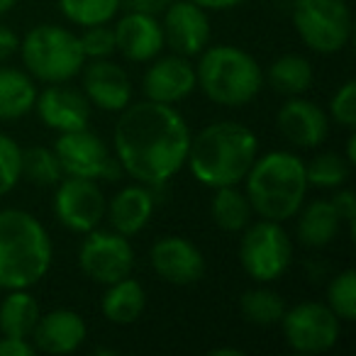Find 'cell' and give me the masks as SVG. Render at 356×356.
<instances>
[{"mask_svg":"<svg viewBox=\"0 0 356 356\" xmlns=\"http://www.w3.org/2000/svg\"><path fill=\"white\" fill-rule=\"evenodd\" d=\"M113 144L120 168L152 188L168 184L186 166L191 129L173 105L144 100L120 113Z\"/></svg>","mask_w":356,"mask_h":356,"instance_id":"cell-1","label":"cell"},{"mask_svg":"<svg viewBox=\"0 0 356 356\" xmlns=\"http://www.w3.org/2000/svg\"><path fill=\"white\" fill-rule=\"evenodd\" d=\"M257 156V134L247 124L225 120V122L208 124L198 134H191L186 163L195 181L215 191L244 181Z\"/></svg>","mask_w":356,"mask_h":356,"instance_id":"cell-2","label":"cell"},{"mask_svg":"<svg viewBox=\"0 0 356 356\" xmlns=\"http://www.w3.org/2000/svg\"><path fill=\"white\" fill-rule=\"evenodd\" d=\"M54 261L49 232L32 213L0 210V288H32L49 273Z\"/></svg>","mask_w":356,"mask_h":356,"instance_id":"cell-3","label":"cell"},{"mask_svg":"<svg viewBox=\"0 0 356 356\" xmlns=\"http://www.w3.org/2000/svg\"><path fill=\"white\" fill-rule=\"evenodd\" d=\"M244 193L252 210L264 220L286 222L296 218L307 193L305 161L293 152H268L257 156L244 176Z\"/></svg>","mask_w":356,"mask_h":356,"instance_id":"cell-4","label":"cell"},{"mask_svg":"<svg viewBox=\"0 0 356 356\" xmlns=\"http://www.w3.org/2000/svg\"><path fill=\"white\" fill-rule=\"evenodd\" d=\"M195 76L203 93L222 108H242L264 88V74L257 59L232 44L205 47Z\"/></svg>","mask_w":356,"mask_h":356,"instance_id":"cell-5","label":"cell"},{"mask_svg":"<svg viewBox=\"0 0 356 356\" xmlns=\"http://www.w3.org/2000/svg\"><path fill=\"white\" fill-rule=\"evenodd\" d=\"M27 71L44 83H66L83 69V49L79 37L59 25H37L20 42Z\"/></svg>","mask_w":356,"mask_h":356,"instance_id":"cell-6","label":"cell"},{"mask_svg":"<svg viewBox=\"0 0 356 356\" xmlns=\"http://www.w3.org/2000/svg\"><path fill=\"white\" fill-rule=\"evenodd\" d=\"M293 25L307 49L337 54L351 40V10L346 0H296Z\"/></svg>","mask_w":356,"mask_h":356,"instance_id":"cell-7","label":"cell"},{"mask_svg":"<svg viewBox=\"0 0 356 356\" xmlns=\"http://www.w3.org/2000/svg\"><path fill=\"white\" fill-rule=\"evenodd\" d=\"M293 259V242L281 222L259 220L244 227L239 242V261L242 268L257 283H271L286 273Z\"/></svg>","mask_w":356,"mask_h":356,"instance_id":"cell-8","label":"cell"},{"mask_svg":"<svg viewBox=\"0 0 356 356\" xmlns=\"http://www.w3.org/2000/svg\"><path fill=\"white\" fill-rule=\"evenodd\" d=\"M286 344L298 354H322L337 344L341 320L325 302H298L281 317Z\"/></svg>","mask_w":356,"mask_h":356,"instance_id":"cell-9","label":"cell"},{"mask_svg":"<svg viewBox=\"0 0 356 356\" xmlns=\"http://www.w3.org/2000/svg\"><path fill=\"white\" fill-rule=\"evenodd\" d=\"M79 266L93 283L110 286L129 276L134 268V249L129 239L110 229H90L79 249Z\"/></svg>","mask_w":356,"mask_h":356,"instance_id":"cell-10","label":"cell"},{"mask_svg":"<svg viewBox=\"0 0 356 356\" xmlns=\"http://www.w3.org/2000/svg\"><path fill=\"white\" fill-rule=\"evenodd\" d=\"M105 208H108V200L93 178L69 176L56 184L54 215L71 232L86 234L95 229L105 218Z\"/></svg>","mask_w":356,"mask_h":356,"instance_id":"cell-11","label":"cell"},{"mask_svg":"<svg viewBox=\"0 0 356 356\" xmlns=\"http://www.w3.org/2000/svg\"><path fill=\"white\" fill-rule=\"evenodd\" d=\"M54 154L66 176L93 178V181L115 176L118 161H113L105 142L88 127L76 129V132H61L54 144Z\"/></svg>","mask_w":356,"mask_h":356,"instance_id":"cell-12","label":"cell"},{"mask_svg":"<svg viewBox=\"0 0 356 356\" xmlns=\"http://www.w3.org/2000/svg\"><path fill=\"white\" fill-rule=\"evenodd\" d=\"M149 264L161 281L171 286H193L205 273V257L191 239L168 234L154 242Z\"/></svg>","mask_w":356,"mask_h":356,"instance_id":"cell-13","label":"cell"},{"mask_svg":"<svg viewBox=\"0 0 356 356\" xmlns=\"http://www.w3.org/2000/svg\"><path fill=\"white\" fill-rule=\"evenodd\" d=\"M163 42L181 56H198L210 42L208 10L191 0H173L163 10Z\"/></svg>","mask_w":356,"mask_h":356,"instance_id":"cell-14","label":"cell"},{"mask_svg":"<svg viewBox=\"0 0 356 356\" xmlns=\"http://www.w3.org/2000/svg\"><path fill=\"white\" fill-rule=\"evenodd\" d=\"M195 88H198V76L188 56L159 54L156 59H152V66L144 74V95L147 100H156V103L176 105L188 98Z\"/></svg>","mask_w":356,"mask_h":356,"instance_id":"cell-15","label":"cell"},{"mask_svg":"<svg viewBox=\"0 0 356 356\" xmlns=\"http://www.w3.org/2000/svg\"><path fill=\"white\" fill-rule=\"evenodd\" d=\"M83 71V95L105 113H122L132 103V83L127 71L110 59H90Z\"/></svg>","mask_w":356,"mask_h":356,"instance_id":"cell-16","label":"cell"},{"mask_svg":"<svg viewBox=\"0 0 356 356\" xmlns=\"http://www.w3.org/2000/svg\"><path fill=\"white\" fill-rule=\"evenodd\" d=\"M113 32L115 51H120L124 59L134 61V64L156 59L163 47H166L161 22L156 20V15H149V13L129 10L127 15L120 17Z\"/></svg>","mask_w":356,"mask_h":356,"instance_id":"cell-17","label":"cell"},{"mask_svg":"<svg viewBox=\"0 0 356 356\" xmlns=\"http://www.w3.org/2000/svg\"><path fill=\"white\" fill-rule=\"evenodd\" d=\"M276 127L291 144L302 149L320 147L330 134V118L312 100L291 95L276 113Z\"/></svg>","mask_w":356,"mask_h":356,"instance_id":"cell-18","label":"cell"},{"mask_svg":"<svg viewBox=\"0 0 356 356\" xmlns=\"http://www.w3.org/2000/svg\"><path fill=\"white\" fill-rule=\"evenodd\" d=\"M35 108L40 120L47 127L56 132H76L86 129L90 120V103L81 90H74L69 86L51 83L42 93H37Z\"/></svg>","mask_w":356,"mask_h":356,"instance_id":"cell-19","label":"cell"},{"mask_svg":"<svg viewBox=\"0 0 356 356\" xmlns=\"http://www.w3.org/2000/svg\"><path fill=\"white\" fill-rule=\"evenodd\" d=\"M86 334H88V327H86L83 317L76 310L59 307V310L40 315L30 339L37 351L64 356V354H74L86 341Z\"/></svg>","mask_w":356,"mask_h":356,"instance_id":"cell-20","label":"cell"},{"mask_svg":"<svg viewBox=\"0 0 356 356\" xmlns=\"http://www.w3.org/2000/svg\"><path fill=\"white\" fill-rule=\"evenodd\" d=\"M105 215L110 218L115 232L124 234V237L139 234L154 215V193L144 184L124 186L108 203Z\"/></svg>","mask_w":356,"mask_h":356,"instance_id":"cell-21","label":"cell"},{"mask_svg":"<svg viewBox=\"0 0 356 356\" xmlns=\"http://www.w3.org/2000/svg\"><path fill=\"white\" fill-rule=\"evenodd\" d=\"M100 307H103L105 320L113 325H132L142 317L144 307H147V293H144L142 283L124 276L110 283Z\"/></svg>","mask_w":356,"mask_h":356,"instance_id":"cell-22","label":"cell"},{"mask_svg":"<svg viewBox=\"0 0 356 356\" xmlns=\"http://www.w3.org/2000/svg\"><path fill=\"white\" fill-rule=\"evenodd\" d=\"M300 213V210H298ZM341 218L332 200H315L300 213L298 220V239L302 247L322 249L339 234Z\"/></svg>","mask_w":356,"mask_h":356,"instance_id":"cell-23","label":"cell"},{"mask_svg":"<svg viewBox=\"0 0 356 356\" xmlns=\"http://www.w3.org/2000/svg\"><path fill=\"white\" fill-rule=\"evenodd\" d=\"M37 88L32 76L20 69L0 66V120H20L35 110Z\"/></svg>","mask_w":356,"mask_h":356,"instance_id":"cell-24","label":"cell"},{"mask_svg":"<svg viewBox=\"0 0 356 356\" xmlns=\"http://www.w3.org/2000/svg\"><path fill=\"white\" fill-rule=\"evenodd\" d=\"M40 315V302L27 293V288L10 291L0 302V332L6 337L30 339Z\"/></svg>","mask_w":356,"mask_h":356,"instance_id":"cell-25","label":"cell"},{"mask_svg":"<svg viewBox=\"0 0 356 356\" xmlns=\"http://www.w3.org/2000/svg\"><path fill=\"white\" fill-rule=\"evenodd\" d=\"M252 205L244 191L237 186H222L215 188L213 203H210V215H213L215 225L225 232H242L249 222H252Z\"/></svg>","mask_w":356,"mask_h":356,"instance_id":"cell-26","label":"cell"},{"mask_svg":"<svg viewBox=\"0 0 356 356\" xmlns=\"http://www.w3.org/2000/svg\"><path fill=\"white\" fill-rule=\"evenodd\" d=\"M315 71L312 64L300 54H283L268 69V83L276 93L300 95L312 86Z\"/></svg>","mask_w":356,"mask_h":356,"instance_id":"cell-27","label":"cell"},{"mask_svg":"<svg viewBox=\"0 0 356 356\" xmlns=\"http://www.w3.org/2000/svg\"><path fill=\"white\" fill-rule=\"evenodd\" d=\"M239 310L249 325L271 327L281 322L283 312H286V302L278 293L268 291V288H252L239 298Z\"/></svg>","mask_w":356,"mask_h":356,"instance_id":"cell-28","label":"cell"},{"mask_svg":"<svg viewBox=\"0 0 356 356\" xmlns=\"http://www.w3.org/2000/svg\"><path fill=\"white\" fill-rule=\"evenodd\" d=\"M56 3L66 20L81 27L108 25L122 6V0H56Z\"/></svg>","mask_w":356,"mask_h":356,"instance_id":"cell-29","label":"cell"},{"mask_svg":"<svg viewBox=\"0 0 356 356\" xmlns=\"http://www.w3.org/2000/svg\"><path fill=\"white\" fill-rule=\"evenodd\" d=\"M22 176L32 186L49 188V186H56L64 178V168H61L54 149L32 147L27 152H22Z\"/></svg>","mask_w":356,"mask_h":356,"instance_id":"cell-30","label":"cell"},{"mask_svg":"<svg viewBox=\"0 0 356 356\" xmlns=\"http://www.w3.org/2000/svg\"><path fill=\"white\" fill-rule=\"evenodd\" d=\"M349 166L351 163L334 152L317 154L310 163H305L307 186H315V188H341L346 184V178H349Z\"/></svg>","mask_w":356,"mask_h":356,"instance_id":"cell-31","label":"cell"},{"mask_svg":"<svg viewBox=\"0 0 356 356\" xmlns=\"http://www.w3.org/2000/svg\"><path fill=\"white\" fill-rule=\"evenodd\" d=\"M327 305L339 320L354 322L356 320V271L344 268L337 273L327 286Z\"/></svg>","mask_w":356,"mask_h":356,"instance_id":"cell-32","label":"cell"},{"mask_svg":"<svg viewBox=\"0 0 356 356\" xmlns=\"http://www.w3.org/2000/svg\"><path fill=\"white\" fill-rule=\"evenodd\" d=\"M22 178V149L8 134H0V198L8 195Z\"/></svg>","mask_w":356,"mask_h":356,"instance_id":"cell-33","label":"cell"},{"mask_svg":"<svg viewBox=\"0 0 356 356\" xmlns=\"http://www.w3.org/2000/svg\"><path fill=\"white\" fill-rule=\"evenodd\" d=\"M79 42L86 59H108L110 54H115V32L108 25L86 27Z\"/></svg>","mask_w":356,"mask_h":356,"instance_id":"cell-34","label":"cell"},{"mask_svg":"<svg viewBox=\"0 0 356 356\" xmlns=\"http://www.w3.org/2000/svg\"><path fill=\"white\" fill-rule=\"evenodd\" d=\"M330 113L341 127L354 129L356 127V83L346 81L334 95H332Z\"/></svg>","mask_w":356,"mask_h":356,"instance_id":"cell-35","label":"cell"},{"mask_svg":"<svg viewBox=\"0 0 356 356\" xmlns=\"http://www.w3.org/2000/svg\"><path fill=\"white\" fill-rule=\"evenodd\" d=\"M332 205L339 213L341 222L349 225V234H354V222H356V195L349 188L337 191V195L332 198Z\"/></svg>","mask_w":356,"mask_h":356,"instance_id":"cell-36","label":"cell"},{"mask_svg":"<svg viewBox=\"0 0 356 356\" xmlns=\"http://www.w3.org/2000/svg\"><path fill=\"white\" fill-rule=\"evenodd\" d=\"M37 349L30 339L20 337H0V356H35Z\"/></svg>","mask_w":356,"mask_h":356,"instance_id":"cell-37","label":"cell"},{"mask_svg":"<svg viewBox=\"0 0 356 356\" xmlns=\"http://www.w3.org/2000/svg\"><path fill=\"white\" fill-rule=\"evenodd\" d=\"M17 49H20V37H17L10 27L0 25V61L10 59Z\"/></svg>","mask_w":356,"mask_h":356,"instance_id":"cell-38","label":"cell"},{"mask_svg":"<svg viewBox=\"0 0 356 356\" xmlns=\"http://www.w3.org/2000/svg\"><path fill=\"white\" fill-rule=\"evenodd\" d=\"M124 3H127L129 10L149 13V15H159V13H163L168 6H171L173 0H124Z\"/></svg>","mask_w":356,"mask_h":356,"instance_id":"cell-39","label":"cell"},{"mask_svg":"<svg viewBox=\"0 0 356 356\" xmlns=\"http://www.w3.org/2000/svg\"><path fill=\"white\" fill-rule=\"evenodd\" d=\"M203 10H232V8L242 6L244 0H191Z\"/></svg>","mask_w":356,"mask_h":356,"instance_id":"cell-40","label":"cell"},{"mask_svg":"<svg viewBox=\"0 0 356 356\" xmlns=\"http://www.w3.org/2000/svg\"><path fill=\"white\" fill-rule=\"evenodd\" d=\"M346 161L356 163V134H349L346 139Z\"/></svg>","mask_w":356,"mask_h":356,"instance_id":"cell-41","label":"cell"},{"mask_svg":"<svg viewBox=\"0 0 356 356\" xmlns=\"http://www.w3.org/2000/svg\"><path fill=\"white\" fill-rule=\"evenodd\" d=\"M210 356H242V349H234V346H220V349H213Z\"/></svg>","mask_w":356,"mask_h":356,"instance_id":"cell-42","label":"cell"},{"mask_svg":"<svg viewBox=\"0 0 356 356\" xmlns=\"http://www.w3.org/2000/svg\"><path fill=\"white\" fill-rule=\"evenodd\" d=\"M17 3H20V0H0V17L6 15V13H10Z\"/></svg>","mask_w":356,"mask_h":356,"instance_id":"cell-43","label":"cell"}]
</instances>
